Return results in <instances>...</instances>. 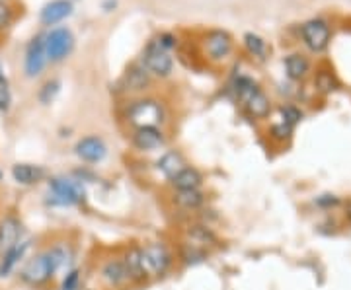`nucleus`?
Returning <instances> with one entry per match:
<instances>
[{
    "mask_svg": "<svg viewBox=\"0 0 351 290\" xmlns=\"http://www.w3.org/2000/svg\"><path fill=\"white\" fill-rule=\"evenodd\" d=\"M149 70L145 66H133L125 75L127 90H145L149 86Z\"/></svg>",
    "mask_w": 351,
    "mask_h": 290,
    "instance_id": "nucleus-24",
    "label": "nucleus"
},
{
    "mask_svg": "<svg viewBox=\"0 0 351 290\" xmlns=\"http://www.w3.org/2000/svg\"><path fill=\"white\" fill-rule=\"evenodd\" d=\"M346 216H348V220L351 222V201L348 202V207H346Z\"/></svg>",
    "mask_w": 351,
    "mask_h": 290,
    "instance_id": "nucleus-37",
    "label": "nucleus"
},
{
    "mask_svg": "<svg viewBox=\"0 0 351 290\" xmlns=\"http://www.w3.org/2000/svg\"><path fill=\"white\" fill-rule=\"evenodd\" d=\"M75 47V38L66 27H57L51 29V34L45 38V51H47V59L57 63L63 61L64 57Z\"/></svg>",
    "mask_w": 351,
    "mask_h": 290,
    "instance_id": "nucleus-5",
    "label": "nucleus"
},
{
    "mask_svg": "<svg viewBox=\"0 0 351 290\" xmlns=\"http://www.w3.org/2000/svg\"><path fill=\"white\" fill-rule=\"evenodd\" d=\"M186 236H188L189 246H195V248L205 250V252H207V248H217L219 246V238L207 226H199V224L191 226Z\"/></svg>",
    "mask_w": 351,
    "mask_h": 290,
    "instance_id": "nucleus-17",
    "label": "nucleus"
},
{
    "mask_svg": "<svg viewBox=\"0 0 351 290\" xmlns=\"http://www.w3.org/2000/svg\"><path fill=\"white\" fill-rule=\"evenodd\" d=\"M281 115H283V123L289 127H295L302 119L301 111L297 107H293V105H283L281 107Z\"/></svg>",
    "mask_w": 351,
    "mask_h": 290,
    "instance_id": "nucleus-28",
    "label": "nucleus"
},
{
    "mask_svg": "<svg viewBox=\"0 0 351 290\" xmlns=\"http://www.w3.org/2000/svg\"><path fill=\"white\" fill-rule=\"evenodd\" d=\"M316 202L320 205V207H336L339 205V199L336 195H322V197H318Z\"/></svg>",
    "mask_w": 351,
    "mask_h": 290,
    "instance_id": "nucleus-33",
    "label": "nucleus"
},
{
    "mask_svg": "<svg viewBox=\"0 0 351 290\" xmlns=\"http://www.w3.org/2000/svg\"><path fill=\"white\" fill-rule=\"evenodd\" d=\"M0 177H2V176H0Z\"/></svg>",
    "mask_w": 351,
    "mask_h": 290,
    "instance_id": "nucleus-38",
    "label": "nucleus"
},
{
    "mask_svg": "<svg viewBox=\"0 0 351 290\" xmlns=\"http://www.w3.org/2000/svg\"><path fill=\"white\" fill-rule=\"evenodd\" d=\"M133 144L138 150H154L164 144V135L156 127H138L137 133L133 135Z\"/></svg>",
    "mask_w": 351,
    "mask_h": 290,
    "instance_id": "nucleus-13",
    "label": "nucleus"
},
{
    "mask_svg": "<svg viewBox=\"0 0 351 290\" xmlns=\"http://www.w3.org/2000/svg\"><path fill=\"white\" fill-rule=\"evenodd\" d=\"M76 280H78V273L76 271H73L69 277L64 278V282H63V290H75V285H76Z\"/></svg>",
    "mask_w": 351,
    "mask_h": 290,
    "instance_id": "nucleus-35",
    "label": "nucleus"
},
{
    "mask_svg": "<svg viewBox=\"0 0 351 290\" xmlns=\"http://www.w3.org/2000/svg\"><path fill=\"white\" fill-rule=\"evenodd\" d=\"M232 51V39L226 31H211L205 38V53L209 55L211 61H225Z\"/></svg>",
    "mask_w": 351,
    "mask_h": 290,
    "instance_id": "nucleus-9",
    "label": "nucleus"
},
{
    "mask_svg": "<svg viewBox=\"0 0 351 290\" xmlns=\"http://www.w3.org/2000/svg\"><path fill=\"white\" fill-rule=\"evenodd\" d=\"M100 277L108 287H113V289L125 287L127 282H131V277L127 273L123 259H110V261H106L101 265Z\"/></svg>",
    "mask_w": 351,
    "mask_h": 290,
    "instance_id": "nucleus-10",
    "label": "nucleus"
},
{
    "mask_svg": "<svg viewBox=\"0 0 351 290\" xmlns=\"http://www.w3.org/2000/svg\"><path fill=\"white\" fill-rule=\"evenodd\" d=\"M8 107H10V92H8V88L0 86V109L8 111Z\"/></svg>",
    "mask_w": 351,
    "mask_h": 290,
    "instance_id": "nucleus-34",
    "label": "nucleus"
},
{
    "mask_svg": "<svg viewBox=\"0 0 351 290\" xmlns=\"http://www.w3.org/2000/svg\"><path fill=\"white\" fill-rule=\"evenodd\" d=\"M75 150L80 160L90 162V164H96V162L104 160L108 148H106V144H104V140L100 137H86V139L76 142Z\"/></svg>",
    "mask_w": 351,
    "mask_h": 290,
    "instance_id": "nucleus-11",
    "label": "nucleus"
},
{
    "mask_svg": "<svg viewBox=\"0 0 351 290\" xmlns=\"http://www.w3.org/2000/svg\"><path fill=\"white\" fill-rule=\"evenodd\" d=\"M205 201L203 193L199 189H188V191H176L174 202L180 209H186V211H195L199 209L201 205Z\"/></svg>",
    "mask_w": 351,
    "mask_h": 290,
    "instance_id": "nucleus-22",
    "label": "nucleus"
},
{
    "mask_svg": "<svg viewBox=\"0 0 351 290\" xmlns=\"http://www.w3.org/2000/svg\"><path fill=\"white\" fill-rule=\"evenodd\" d=\"M176 191H188V189H199L203 183V176L195 168H184L174 179H170Z\"/></svg>",
    "mask_w": 351,
    "mask_h": 290,
    "instance_id": "nucleus-19",
    "label": "nucleus"
},
{
    "mask_svg": "<svg viewBox=\"0 0 351 290\" xmlns=\"http://www.w3.org/2000/svg\"><path fill=\"white\" fill-rule=\"evenodd\" d=\"M59 88H61V84H59V80H49L43 88H41V92H39V101L41 103H51V101L57 98V94H59Z\"/></svg>",
    "mask_w": 351,
    "mask_h": 290,
    "instance_id": "nucleus-27",
    "label": "nucleus"
},
{
    "mask_svg": "<svg viewBox=\"0 0 351 290\" xmlns=\"http://www.w3.org/2000/svg\"><path fill=\"white\" fill-rule=\"evenodd\" d=\"M64 263V252L61 248H53L47 252L32 257L24 269L20 271V278L29 287H41L49 280Z\"/></svg>",
    "mask_w": 351,
    "mask_h": 290,
    "instance_id": "nucleus-1",
    "label": "nucleus"
},
{
    "mask_svg": "<svg viewBox=\"0 0 351 290\" xmlns=\"http://www.w3.org/2000/svg\"><path fill=\"white\" fill-rule=\"evenodd\" d=\"M256 90H260L254 82H252L250 78H240L239 84H237V92H239V96L242 98V100L246 101L248 98H250L252 94L256 92Z\"/></svg>",
    "mask_w": 351,
    "mask_h": 290,
    "instance_id": "nucleus-30",
    "label": "nucleus"
},
{
    "mask_svg": "<svg viewBox=\"0 0 351 290\" xmlns=\"http://www.w3.org/2000/svg\"><path fill=\"white\" fill-rule=\"evenodd\" d=\"M45 176V170L41 166L34 164H16L12 168V177L20 185H36Z\"/></svg>",
    "mask_w": 351,
    "mask_h": 290,
    "instance_id": "nucleus-15",
    "label": "nucleus"
},
{
    "mask_svg": "<svg viewBox=\"0 0 351 290\" xmlns=\"http://www.w3.org/2000/svg\"><path fill=\"white\" fill-rule=\"evenodd\" d=\"M20 234H22V224L16 216H6L0 222V253L12 250L14 246L20 241Z\"/></svg>",
    "mask_w": 351,
    "mask_h": 290,
    "instance_id": "nucleus-12",
    "label": "nucleus"
},
{
    "mask_svg": "<svg viewBox=\"0 0 351 290\" xmlns=\"http://www.w3.org/2000/svg\"><path fill=\"white\" fill-rule=\"evenodd\" d=\"M45 63H47L45 41L43 38L32 39V43L27 45V51H25V75L29 78L38 76L43 70Z\"/></svg>",
    "mask_w": 351,
    "mask_h": 290,
    "instance_id": "nucleus-8",
    "label": "nucleus"
},
{
    "mask_svg": "<svg viewBox=\"0 0 351 290\" xmlns=\"http://www.w3.org/2000/svg\"><path fill=\"white\" fill-rule=\"evenodd\" d=\"M71 12H73V4L69 0H53V2L43 6L41 22L45 25H55L64 20L66 16H71Z\"/></svg>",
    "mask_w": 351,
    "mask_h": 290,
    "instance_id": "nucleus-14",
    "label": "nucleus"
},
{
    "mask_svg": "<svg viewBox=\"0 0 351 290\" xmlns=\"http://www.w3.org/2000/svg\"><path fill=\"white\" fill-rule=\"evenodd\" d=\"M129 121L138 127H156L162 121V107L154 100L135 101L129 107Z\"/></svg>",
    "mask_w": 351,
    "mask_h": 290,
    "instance_id": "nucleus-4",
    "label": "nucleus"
},
{
    "mask_svg": "<svg viewBox=\"0 0 351 290\" xmlns=\"http://www.w3.org/2000/svg\"><path fill=\"white\" fill-rule=\"evenodd\" d=\"M244 43H246V47H248V51H250L254 57H260V59L265 57V41H263L260 36H256V34H246V36H244Z\"/></svg>",
    "mask_w": 351,
    "mask_h": 290,
    "instance_id": "nucleus-26",
    "label": "nucleus"
},
{
    "mask_svg": "<svg viewBox=\"0 0 351 290\" xmlns=\"http://www.w3.org/2000/svg\"><path fill=\"white\" fill-rule=\"evenodd\" d=\"M25 248H27V243L25 241H18L16 246H14L12 250H8V252L2 255V263H0V277H6L10 271H12L16 263L24 257Z\"/></svg>",
    "mask_w": 351,
    "mask_h": 290,
    "instance_id": "nucleus-23",
    "label": "nucleus"
},
{
    "mask_svg": "<svg viewBox=\"0 0 351 290\" xmlns=\"http://www.w3.org/2000/svg\"><path fill=\"white\" fill-rule=\"evenodd\" d=\"M291 133H293V127L285 125L283 121L279 123V125L271 127V135H274V139L277 140H285L291 137Z\"/></svg>",
    "mask_w": 351,
    "mask_h": 290,
    "instance_id": "nucleus-31",
    "label": "nucleus"
},
{
    "mask_svg": "<svg viewBox=\"0 0 351 290\" xmlns=\"http://www.w3.org/2000/svg\"><path fill=\"white\" fill-rule=\"evenodd\" d=\"M158 168H160V172L168 179H174L186 168V162H184L182 154H178V152H166L162 158L158 160Z\"/></svg>",
    "mask_w": 351,
    "mask_h": 290,
    "instance_id": "nucleus-21",
    "label": "nucleus"
},
{
    "mask_svg": "<svg viewBox=\"0 0 351 290\" xmlns=\"http://www.w3.org/2000/svg\"><path fill=\"white\" fill-rule=\"evenodd\" d=\"M285 70L291 80H302L311 72V63L306 57H302L299 53H293L285 59Z\"/></svg>",
    "mask_w": 351,
    "mask_h": 290,
    "instance_id": "nucleus-20",
    "label": "nucleus"
},
{
    "mask_svg": "<svg viewBox=\"0 0 351 290\" xmlns=\"http://www.w3.org/2000/svg\"><path fill=\"white\" fill-rule=\"evenodd\" d=\"M123 263H125L127 273L133 282H143L147 280V273H145V267H143V257H141V248H129L123 255Z\"/></svg>",
    "mask_w": 351,
    "mask_h": 290,
    "instance_id": "nucleus-16",
    "label": "nucleus"
},
{
    "mask_svg": "<svg viewBox=\"0 0 351 290\" xmlns=\"http://www.w3.org/2000/svg\"><path fill=\"white\" fill-rule=\"evenodd\" d=\"M205 257H207V252H205V250H199V248H195V246L186 243V248H184V259H186V263H199Z\"/></svg>",
    "mask_w": 351,
    "mask_h": 290,
    "instance_id": "nucleus-29",
    "label": "nucleus"
},
{
    "mask_svg": "<svg viewBox=\"0 0 351 290\" xmlns=\"http://www.w3.org/2000/svg\"><path fill=\"white\" fill-rule=\"evenodd\" d=\"M145 68L156 76H168L172 72V57L168 55V51L164 49L158 41L149 43V47L145 49V57H143Z\"/></svg>",
    "mask_w": 351,
    "mask_h": 290,
    "instance_id": "nucleus-7",
    "label": "nucleus"
},
{
    "mask_svg": "<svg viewBox=\"0 0 351 290\" xmlns=\"http://www.w3.org/2000/svg\"><path fill=\"white\" fill-rule=\"evenodd\" d=\"M10 18H12V12H10V6L8 4H4V2H0V27H4V25L10 22Z\"/></svg>",
    "mask_w": 351,
    "mask_h": 290,
    "instance_id": "nucleus-32",
    "label": "nucleus"
},
{
    "mask_svg": "<svg viewBox=\"0 0 351 290\" xmlns=\"http://www.w3.org/2000/svg\"><path fill=\"white\" fill-rule=\"evenodd\" d=\"M244 103H246L248 114L252 117H256V119H265L269 115V111H271V101H269V98L263 94L262 90H256Z\"/></svg>",
    "mask_w": 351,
    "mask_h": 290,
    "instance_id": "nucleus-18",
    "label": "nucleus"
},
{
    "mask_svg": "<svg viewBox=\"0 0 351 290\" xmlns=\"http://www.w3.org/2000/svg\"><path fill=\"white\" fill-rule=\"evenodd\" d=\"M0 86L2 88H8V80H6V76L2 72V66H0Z\"/></svg>",
    "mask_w": 351,
    "mask_h": 290,
    "instance_id": "nucleus-36",
    "label": "nucleus"
},
{
    "mask_svg": "<svg viewBox=\"0 0 351 290\" xmlns=\"http://www.w3.org/2000/svg\"><path fill=\"white\" fill-rule=\"evenodd\" d=\"M314 84H316L318 92H322V94H332V92H336V90L339 88L338 78L332 75L330 70H320V72L316 75Z\"/></svg>",
    "mask_w": 351,
    "mask_h": 290,
    "instance_id": "nucleus-25",
    "label": "nucleus"
},
{
    "mask_svg": "<svg viewBox=\"0 0 351 290\" xmlns=\"http://www.w3.org/2000/svg\"><path fill=\"white\" fill-rule=\"evenodd\" d=\"M49 189L55 205H78L84 201V189L71 179L53 177L49 181Z\"/></svg>",
    "mask_w": 351,
    "mask_h": 290,
    "instance_id": "nucleus-6",
    "label": "nucleus"
},
{
    "mask_svg": "<svg viewBox=\"0 0 351 290\" xmlns=\"http://www.w3.org/2000/svg\"><path fill=\"white\" fill-rule=\"evenodd\" d=\"M301 36L304 45L313 53H322V51L328 49L330 45V39H332V29H330V24L322 18H314V20H308L304 22L301 27Z\"/></svg>",
    "mask_w": 351,
    "mask_h": 290,
    "instance_id": "nucleus-3",
    "label": "nucleus"
},
{
    "mask_svg": "<svg viewBox=\"0 0 351 290\" xmlns=\"http://www.w3.org/2000/svg\"><path fill=\"white\" fill-rule=\"evenodd\" d=\"M141 257L147 277H162L172 263V253L160 241H152L141 248Z\"/></svg>",
    "mask_w": 351,
    "mask_h": 290,
    "instance_id": "nucleus-2",
    "label": "nucleus"
}]
</instances>
